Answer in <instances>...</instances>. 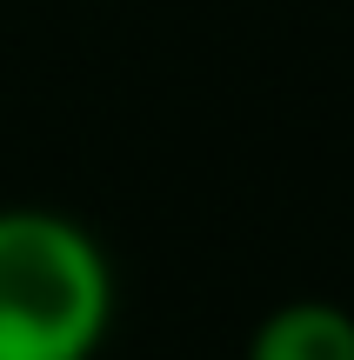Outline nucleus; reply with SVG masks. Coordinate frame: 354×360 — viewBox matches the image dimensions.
Listing matches in <instances>:
<instances>
[{"label": "nucleus", "instance_id": "obj_1", "mask_svg": "<svg viewBox=\"0 0 354 360\" xmlns=\"http://www.w3.org/2000/svg\"><path fill=\"white\" fill-rule=\"evenodd\" d=\"M107 327V247L53 207H0V360H94Z\"/></svg>", "mask_w": 354, "mask_h": 360}, {"label": "nucleus", "instance_id": "obj_2", "mask_svg": "<svg viewBox=\"0 0 354 360\" xmlns=\"http://www.w3.org/2000/svg\"><path fill=\"white\" fill-rule=\"evenodd\" d=\"M248 360H354V314L334 300H288L254 327Z\"/></svg>", "mask_w": 354, "mask_h": 360}]
</instances>
